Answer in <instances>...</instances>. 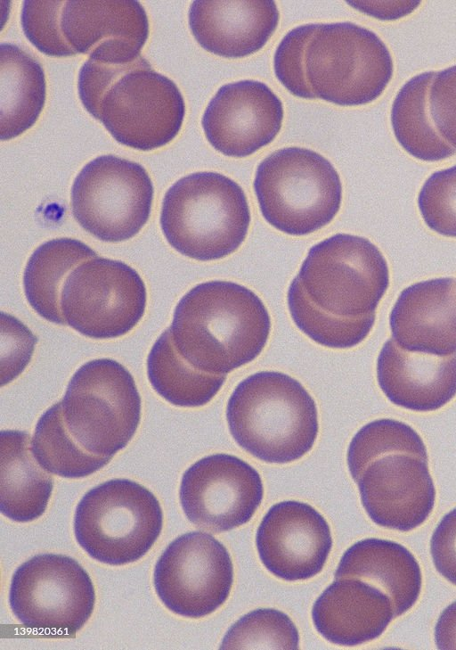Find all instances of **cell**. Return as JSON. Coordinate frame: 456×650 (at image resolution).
Instances as JSON below:
<instances>
[{
  "mask_svg": "<svg viewBox=\"0 0 456 650\" xmlns=\"http://www.w3.org/2000/svg\"><path fill=\"white\" fill-rule=\"evenodd\" d=\"M169 329L176 350L191 366L227 374L262 352L271 318L253 291L214 280L197 284L182 297Z\"/></svg>",
  "mask_w": 456,
  "mask_h": 650,
  "instance_id": "1",
  "label": "cell"
},
{
  "mask_svg": "<svg viewBox=\"0 0 456 650\" xmlns=\"http://www.w3.org/2000/svg\"><path fill=\"white\" fill-rule=\"evenodd\" d=\"M77 88L86 110L126 146L157 149L181 129L185 104L179 88L142 55L125 64L88 59L79 70Z\"/></svg>",
  "mask_w": 456,
  "mask_h": 650,
  "instance_id": "2",
  "label": "cell"
},
{
  "mask_svg": "<svg viewBox=\"0 0 456 650\" xmlns=\"http://www.w3.org/2000/svg\"><path fill=\"white\" fill-rule=\"evenodd\" d=\"M231 435L266 463L286 464L313 448L319 431L315 401L293 377L261 371L243 379L226 407Z\"/></svg>",
  "mask_w": 456,
  "mask_h": 650,
  "instance_id": "3",
  "label": "cell"
},
{
  "mask_svg": "<svg viewBox=\"0 0 456 650\" xmlns=\"http://www.w3.org/2000/svg\"><path fill=\"white\" fill-rule=\"evenodd\" d=\"M251 221L248 199L232 178L212 171L185 176L167 191L160 226L169 244L181 254L208 261L234 252Z\"/></svg>",
  "mask_w": 456,
  "mask_h": 650,
  "instance_id": "4",
  "label": "cell"
},
{
  "mask_svg": "<svg viewBox=\"0 0 456 650\" xmlns=\"http://www.w3.org/2000/svg\"><path fill=\"white\" fill-rule=\"evenodd\" d=\"M253 185L267 223L294 236L330 224L342 202L340 177L331 162L302 147L279 149L264 159Z\"/></svg>",
  "mask_w": 456,
  "mask_h": 650,
  "instance_id": "5",
  "label": "cell"
},
{
  "mask_svg": "<svg viewBox=\"0 0 456 650\" xmlns=\"http://www.w3.org/2000/svg\"><path fill=\"white\" fill-rule=\"evenodd\" d=\"M163 514L157 498L127 479H113L87 491L79 501L74 532L94 560L122 565L142 557L159 538Z\"/></svg>",
  "mask_w": 456,
  "mask_h": 650,
  "instance_id": "6",
  "label": "cell"
},
{
  "mask_svg": "<svg viewBox=\"0 0 456 650\" xmlns=\"http://www.w3.org/2000/svg\"><path fill=\"white\" fill-rule=\"evenodd\" d=\"M61 402L69 432L96 456L112 457L124 448L141 420L142 400L134 377L110 358L81 366Z\"/></svg>",
  "mask_w": 456,
  "mask_h": 650,
  "instance_id": "7",
  "label": "cell"
},
{
  "mask_svg": "<svg viewBox=\"0 0 456 650\" xmlns=\"http://www.w3.org/2000/svg\"><path fill=\"white\" fill-rule=\"evenodd\" d=\"M393 69L385 43L373 31L348 21L319 24L305 52L312 92L338 105L374 101L389 83Z\"/></svg>",
  "mask_w": 456,
  "mask_h": 650,
  "instance_id": "8",
  "label": "cell"
},
{
  "mask_svg": "<svg viewBox=\"0 0 456 650\" xmlns=\"http://www.w3.org/2000/svg\"><path fill=\"white\" fill-rule=\"evenodd\" d=\"M297 277L315 306L346 318L375 316L389 285L388 266L379 248L349 234L311 247Z\"/></svg>",
  "mask_w": 456,
  "mask_h": 650,
  "instance_id": "9",
  "label": "cell"
},
{
  "mask_svg": "<svg viewBox=\"0 0 456 650\" xmlns=\"http://www.w3.org/2000/svg\"><path fill=\"white\" fill-rule=\"evenodd\" d=\"M153 193L151 177L142 165L114 155L99 156L73 182L72 214L96 238L126 241L148 221Z\"/></svg>",
  "mask_w": 456,
  "mask_h": 650,
  "instance_id": "10",
  "label": "cell"
},
{
  "mask_svg": "<svg viewBox=\"0 0 456 650\" xmlns=\"http://www.w3.org/2000/svg\"><path fill=\"white\" fill-rule=\"evenodd\" d=\"M95 601L91 578L73 558L40 554L14 572L9 603L24 626L57 637H74Z\"/></svg>",
  "mask_w": 456,
  "mask_h": 650,
  "instance_id": "11",
  "label": "cell"
},
{
  "mask_svg": "<svg viewBox=\"0 0 456 650\" xmlns=\"http://www.w3.org/2000/svg\"><path fill=\"white\" fill-rule=\"evenodd\" d=\"M147 293L140 275L118 260L94 258L67 276L61 308L67 325L94 339L127 333L142 317Z\"/></svg>",
  "mask_w": 456,
  "mask_h": 650,
  "instance_id": "12",
  "label": "cell"
},
{
  "mask_svg": "<svg viewBox=\"0 0 456 650\" xmlns=\"http://www.w3.org/2000/svg\"><path fill=\"white\" fill-rule=\"evenodd\" d=\"M233 581L231 556L210 534L181 535L165 549L154 570V586L162 603L173 613L201 618L228 598Z\"/></svg>",
  "mask_w": 456,
  "mask_h": 650,
  "instance_id": "13",
  "label": "cell"
},
{
  "mask_svg": "<svg viewBox=\"0 0 456 650\" xmlns=\"http://www.w3.org/2000/svg\"><path fill=\"white\" fill-rule=\"evenodd\" d=\"M264 487L249 464L229 454L207 456L183 473L179 498L188 520L211 532L247 523L260 506Z\"/></svg>",
  "mask_w": 456,
  "mask_h": 650,
  "instance_id": "14",
  "label": "cell"
},
{
  "mask_svg": "<svg viewBox=\"0 0 456 650\" xmlns=\"http://www.w3.org/2000/svg\"><path fill=\"white\" fill-rule=\"evenodd\" d=\"M60 30L71 53L125 64L141 56L149 35L142 5L134 0H69L60 15Z\"/></svg>",
  "mask_w": 456,
  "mask_h": 650,
  "instance_id": "15",
  "label": "cell"
},
{
  "mask_svg": "<svg viewBox=\"0 0 456 650\" xmlns=\"http://www.w3.org/2000/svg\"><path fill=\"white\" fill-rule=\"evenodd\" d=\"M357 484L362 504L376 524L410 531L422 524L433 510L436 490L428 459L393 452L370 462Z\"/></svg>",
  "mask_w": 456,
  "mask_h": 650,
  "instance_id": "16",
  "label": "cell"
},
{
  "mask_svg": "<svg viewBox=\"0 0 456 650\" xmlns=\"http://www.w3.org/2000/svg\"><path fill=\"white\" fill-rule=\"evenodd\" d=\"M283 119L280 98L265 83L246 79L222 86L201 119L209 144L225 156L242 158L269 144Z\"/></svg>",
  "mask_w": 456,
  "mask_h": 650,
  "instance_id": "17",
  "label": "cell"
},
{
  "mask_svg": "<svg viewBox=\"0 0 456 650\" xmlns=\"http://www.w3.org/2000/svg\"><path fill=\"white\" fill-rule=\"evenodd\" d=\"M260 560L276 577L296 581L317 575L332 547L324 517L308 504L289 500L273 505L256 531Z\"/></svg>",
  "mask_w": 456,
  "mask_h": 650,
  "instance_id": "18",
  "label": "cell"
},
{
  "mask_svg": "<svg viewBox=\"0 0 456 650\" xmlns=\"http://www.w3.org/2000/svg\"><path fill=\"white\" fill-rule=\"evenodd\" d=\"M395 341L409 351L436 356L456 352V281L419 282L403 289L389 318Z\"/></svg>",
  "mask_w": 456,
  "mask_h": 650,
  "instance_id": "19",
  "label": "cell"
},
{
  "mask_svg": "<svg viewBox=\"0 0 456 650\" xmlns=\"http://www.w3.org/2000/svg\"><path fill=\"white\" fill-rule=\"evenodd\" d=\"M279 18L272 0H196L189 10V26L196 41L225 58L259 51L275 31Z\"/></svg>",
  "mask_w": 456,
  "mask_h": 650,
  "instance_id": "20",
  "label": "cell"
},
{
  "mask_svg": "<svg viewBox=\"0 0 456 650\" xmlns=\"http://www.w3.org/2000/svg\"><path fill=\"white\" fill-rule=\"evenodd\" d=\"M377 376L395 405L419 412L436 410L456 395V352L436 356L409 351L391 338L378 357Z\"/></svg>",
  "mask_w": 456,
  "mask_h": 650,
  "instance_id": "21",
  "label": "cell"
},
{
  "mask_svg": "<svg viewBox=\"0 0 456 650\" xmlns=\"http://www.w3.org/2000/svg\"><path fill=\"white\" fill-rule=\"evenodd\" d=\"M395 617L390 597L357 578L336 579L315 601L312 618L328 641L354 646L379 638Z\"/></svg>",
  "mask_w": 456,
  "mask_h": 650,
  "instance_id": "22",
  "label": "cell"
},
{
  "mask_svg": "<svg viewBox=\"0 0 456 650\" xmlns=\"http://www.w3.org/2000/svg\"><path fill=\"white\" fill-rule=\"evenodd\" d=\"M357 578L370 583L391 599L395 617L410 610L421 589V571L413 555L395 541L365 539L342 555L335 579Z\"/></svg>",
  "mask_w": 456,
  "mask_h": 650,
  "instance_id": "23",
  "label": "cell"
},
{
  "mask_svg": "<svg viewBox=\"0 0 456 650\" xmlns=\"http://www.w3.org/2000/svg\"><path fill=\"white\" fill-rule=\"evenodd\" d=\"M29 435L23 431L0 433V511L7 518L27 522L45 511L53 479L36 460Z\"/></svg>",
  "mask_w": 456,
  "mask_h": 650,
  "instance_id": "24",
  "label": "cell"
},
{
  "mask_svg": "<svg viewBox=\"0 0 456 650\" xmlns=\"http://www.w3.org/2000/svg\"><path fill=\"white\" fill-rule=\"evenodd\" d=\"M45 101L41 65L16 45H0V139L14 138L31 128Z\"/></svg>",
  "mask_w": 456,
  "mask_h": 650,
  "instance_id": "25",
  "label": "cell"
},
{
  "mask_svg": "<svg viewBox=\"0 0 456 650\" xmlns=\"http://www.w3.org/2000/svg\"><path fill=\"white\" fill-rule=\"evenodd\" d=\"M94 257V250L76 239L59 238L41 244L28 259L23 275L29 305L47 321L67 325L61 308L63 284L77 264Z\"/></svg>",
  "mask_w": 456,
  "mask_h": 650,
  "instance_id": "26",
  "label": "cell"
},
{
  "mask_svg": "<svg viewBox=\"0 0 456 650\" xmlns=\"http://www.w3.org/2000/svg\"><path fill=\"white\" fill-rule=\"evenodd\" d=\"M436 72L412 77L397 93L391 111V123L396 140L411 156L425 161H437L456 152L433 124L428 104L432 79Z\"/></svg>",
  "mask_w": 456,
  "mask_h": 650,
  "instance_id": "27",
  "label": "cell"
},
{
  "mask_svg": "<svg viewBox=\"0 0 456 650\" xmlns=\"http://www.w3.org/2000/svg\"><path fill=\"white\" fill-rule=\"evenodd\" d=\"M147 374L154 391L172 405L196 407L208 404L220 391L226 374H214L191 366L176 350L170 329L153 344Z\"/></svg>",
  "mask_w": 456,
  "mask_h": 650,
  "instance_id": "28",
  "label": "cell"
},
{
  "mask_svg": "<svg viewBox=\"0 0 456 650\" xmlns=\"http://www.w3.org/2000/svg\"><path fill=\"white\" fill-rule=\"evenodd\" d=\"M31 449L45 471L64 478L88 476L111 459L86 451L73 439L63 420L61 402L53 405L38 419Z\"/></svg>",
  "mask_w": 456,
  "mask_h": 650,
  "instance_id": "29",
  "label": "cell"
},
{
  "mask_svg": "<svg viewBox=\"0 0 456 650\" xmlns=\"http://www.w3.org/2000/svg\"><path fill=\"white\" fill-rule=\"evenodd\" d=\"M287 300L291 318L298 329L328 348L349 349L358 345L368 336L375 322V316L346 318L323 311L308 299L297 276L289 286Z\"/></svg>",
  "mask_w": 456,
  "mask_h": 650,
  "instance_id": "30",
  "label": "cell"
},
{
  "mask_svg": "<svg viewBox=\"0 0 456 650\" xmlns=\"http://www.w3.org/2000/svg\"><path fill=\"white\" fill-rule=\"evenodd\" d=\"M393 452L410 453L428 459L421 438L404 423L379 419L362 427L353 437L347 450V465L354 481H357L370 462Z\"/></svg>",
  "mask_w": 456,
  "mask_h": 650,
  "instance_id": "31",
  "label": "cell"
},
{
  "mask_svg": "<svg viewBox=\"0 0 456 650\" xmlns=\"http://www.w3.org/2000/svg\"><path fill=\"white\" fill-rule=\"evenodd\" d=\"M296 625L284 613L256 609L238 620L226 632L220 649H298Z\"/></svg>",
  "mask_w": 456,
  "mask_h": 650,
  "instance_id": "32",
  "label": "cell"
},
{
  "mask_svg": "<svg viewBox=\"0 0 456 650\" xmlns=\"http://www.w3.org/2000/svg\"><path fill=\"white\" fill-rule=\"evenodd\" d=\"M418 205L431 230L456 238V165L438 170L426 180Z\"/></svg>",
  "mask_w": 456,
  "mask_h": 650,
  "instance_id": "33",
  "label": "cell"
},
{
  "mask_svg": "<svg viewBox=\"0 0 456 650\" xmlns=\"http://www.w3.org/2000/svg\"><path fill=\"white\" fill-rule=\"evenodd\" d=\"M319 24L300 25L289 31L277 46L273 57L278 80L293 95L316 98L305 77V52Z\"/></svg>",
  "mask_w": 456,
  "mask_h": 650,
  "instance_id": "34",
  "label": "cell"
},
{
  "mask_svg": "<svg viewBox=\"0 0 456 650\" xmlns=\"http://www.w3.org/2000/svg\"><path fill=\"white\" fill-rule=\"evenodd\" d=\"M65 1L26 0L20 22L29 42L49 56H70L60 30V15Z\"/></svg>",
  "mask_w": 456,
  "mask_h": 650,
  "instance_id": "35",
  "label": "cell"
},
{
  "mask_svg": "<svg viewBox=\"0 0 456 650\" xmlns=\"http://www.w3.org/2000/svg\"><path fill=\"white\" fill-rule=\"evenodd\" d=\"M36 336L17 318L1 313V386L11 383L29 363Z\"/></svg>",
  "mask_w": 456,
  "mask_h": 650,
  "instance_id": "36",
  "label": "cell"
},
{
  "mask_svg": "<svg viewBox=\"0 0 456 650\" xmlns=\"http://www.w3.org/2000/svg\"><path fill=\"white\" fill-rule=\"evenodd\" d=\"M434 78L428 96L430 116L440 136L456 150V65Z\"/></svg>",
  "mask_w": 456,
  "mask_h": 650,
  "instance_id": "37",
  "label": "cell"
},
{
  "mask_svg": "<svg viewBox=\"0 0 456 650\" xmlns=\"http://www.w3.org/2000/svg\"><path fill=\"white\" fill-rule=\"evenodd\" d=\"M430 552L436 571L456 585V507L442 518L434 531Z\"/></svg>",
  "mask_w": 456,
  "mask_h": 650,
  "instance_id": "38",
  "label": "cell"
},
{
  "mask_svg": "<svg viewBox=\"0 0 456 650\" xmlns=\"http://www.w3.org/2000/svg\"><path fill=\"white\" fill-rule=\"evenodd\" d=\"M435 640L440 650H456V601L442 612L435 627Z\"/></svg>",
  "mask_w": 456,
  "mask_h": 650,
  "instance_id": "39",
  "label": "cell"
}]
</instances>
